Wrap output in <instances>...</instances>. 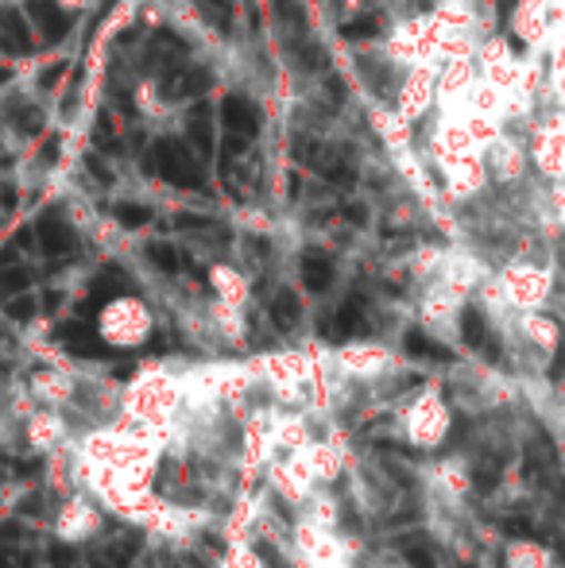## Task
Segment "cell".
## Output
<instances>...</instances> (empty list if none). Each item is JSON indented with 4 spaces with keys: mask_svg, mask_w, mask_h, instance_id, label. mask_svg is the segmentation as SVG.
Masks as SVG:
<instances>
[{
    "mask_svg": "<svg viewBox=\"0 0 565 568\" xmlns=\"http://www.w3.org/2000/svg\"><path fill=\"white\" fill-rule=\"evenodd\" d=\"M148 171L163 174L171 186H182V190H202V182H205L202 159H198L182 140H155L151 159H148Z\"/></svg>",
    "mask_w": 565,
    "mask_h": 568,
    "instance_id": "cell-1",
    "label": "cell"
},
{
    "mask_svg": "<svg viewBox=\"0 0 565 568\" xmlns=\"http://www.w3.org/2000/svg\"><path fill=\"white\" fill-rule=\"evenodd\" d=\"M221 124H225L229 140H225V151H244L252 140L260 135V109L252 105L244 93H229L225 105H221Z\"/></svg>",
    "mask_w": 565,
    "mask_h": 568,
    "instance_id": "cell-2",
    "label": "cell"
},
{
    "mask_svg": "<svg viewBox=\"0 0 565 568\" xmlns=\"http://www.w3.org/2000/svg\"><path fill=\"white\" fill-rule=\"evenodd\" d=\"M93 530H98V510L85 499H70L67 507L59 510V518H54V534H59L62 541H85Z\"/></svg>",
    "mask_w": 565,
    "mask_h": 568,
    "instance_id": "cell-3",
    "label": "cell"
},
{
    "mask_svg": "<svg viewBox=\"0 0 565 568\" xmlns=\"http://www.w3.org/2000/svg\"><path fill=\"white\" fill-rule=\"evenodd\" d=\"M213 85V74L205 67H171L163 78V98L182 101V98H202Z\"/></svg>",
    "mask_w": 565,
    "mask_h": 568,
    "instance_id": "cell-4",
    "label": "cell"
},
{
    "mask_svg": "<svg viewBox=\"0 0 565 568\" xmlns=\"http://www.w3.org/2000/svg\"><path fill=\"white\" fill-rule=\"evenodd\" d=\"M28 16L39 23L47 43H59V39H67V31L74 28V20H70L67 12H59L54 0H28Z\"/></svg>",
    "mask_w": 565,
    "mask_h": 568,
    "instance_id": "cell-5",
    "label": "cell"
},
{
    "mask_svg": "<svg viewBox=\"0 0 565 568\" xmlns=\"http://www.w3.org/2000/svg\"><path fill=\"white\" fill-rule=\"evenodd\" d=\"M0 51L8 54H31V36H28V20L12 8L0 12Z\"/></svg>",
    "mask_w": 565,
    "mask_h": 568,
    "instance_id": "cell-6",
    "label": "cell"
},
{
    "mask_svg": "<svg viewBox=\"0 0 565 568\" xmlns=\"http://www.w3.org/2000/svg\"><path fill=\"white\" fill-rule=\"evenodd\" d=\"M39 236H43V247L51 255L70 252V247H74V229L67 225V217H62L59 210H47L43 217H39Z\"/></svg>",
    "mask_w": 565,
    "mask_h": 568,
    "instance_id": "cell-7",
    "label": "cell"
},
{
    "mask_svg": "<svg viewBox=\"0 0 565 568\" xmlns=\"http://www.w3.org/2000/svg\"><path fill=\"white\" fill-rule=\"evenodd\" d=\"M302 283H306V291H314V294L330 291V283H333L330 255L317 252V247H306V255H302Z\"/></svg>",
    "mask_w": 565,
    "mask_h": 568,
    "instance_id": "cell-8",
    "label": "cell"
},
{
    "mask_svg": "<svg viewBox=\"0 0 565 568\" xmlns=\"http://www.w3.org/2000/svg\"><path fill=\"white\" fill-rule=\"evenodd\" d=\"M333 337H361L369 333V317H364V302L361 298H349L345 306L333 314V325H330Z\"/></svg>",
    "mask_w": 565,
    "mask_h": 568,
    "instance_id": "cell-9",
    "label": "cell"
},
{
    "mask_svg": "<svg viewBox=\"0 0 565 568\" xmlns=\"http://www.w3.org/2000/svg\"><path fill=\"white\" fill-rule=\"evenodd\" d=\"M28 442H31V449H39V453L54 449V445L62 442V418H54V414H36V418H28Z\"/></svg>",
    "mask_w": 565,
    "mask_h": 568,
    "instance_id": "cell-10",
    "label": "cell"
},
{
    "mask_svg": "<svg viewBox=\"0 0 565 568\" xmlns=\"http://www.w3.org/2000/svg\"><path fill=\"white\" fill-rule=\"evenodd\" d=\"M190 140H194L198 148V159H210L213 155V124H210V105L205 101H198V109L190 113Z\"/></svg>",
    "mask_w": 565,
    "mask_h": 568,
    "instance_id": "cell-11",
    "label": "cell"
},
{
    "mask_svg": "<svg viewBox=\"0 0 565 568\" xmlns=\"http://www.w3.org/2000/svg\"><path fill=\"white\" fill-rule=\"evenodd\" d=\"M461 333H465V341L473 344V348H488V356H496L492 337H488V322H484L481 310H465V317H461Z\"/></svg>",
    "mask_w": 565,
    "mask_h": 568,
    "instance_id": "cell-12",
    "label": "cell"
},
{
    "mask_svg": "<svg viewBox=\"0 0 565 568\" xmlns=\"http://www.w3.org/2000/svg\"><path fill=\"white\" fill-rule=\"evenodd\" d=\"M272 317L280 329H291V325H299V317H302V302L294 298L291 291H280L272 298Z\"/></svg>",
    "mask_w": 565,
    "mask_h": 568,
    "instance_id": "cell-13",
    "label": "cell"
},
{
    "mask_svg": "<svg viewBox=\"0 0 565 568\" xmlns=\"http://www.w3.org/2000/svg\"><path fill=\"white\" fill-rule=\"evenodd\" d=\"M380 31H384V16H356V20H349L345 28H341V36L349 39V43H361V39H376Z\"/></svg>",
    "mask_w": 565,
    "mask_h": 568,
    "instance_id": "cell-14",
    "label": "cell"
},
{
    "mask_svg": "<svg viewBox=\"0 0 565 568\" xmlns=\"http://www.w3.org/2000/svg\"><path fill=\"white\" fill-rule=\"evenodd\" d=\"M194 4H198V12L213 23V28L229 31V23H233V8H229V0H194Z\"/></svg>",
    "mask_w": 565,
    "mask_h": 568,
    "instance_id": "cell-15",
    "label": "cell"
},
{
    "mask_svg": "<svg viewBox=\"0 0 565 568\" xmlns=\"http://www.w3.org/2000/svg\"><path fill=\"white\" fill-rule=\"evenodd\" d=\"M407 352L411 356H423V359H450V352H445L442 344H434L426 333H418V329L407 333Z\"/></svg>",
    "mask_w": 565,
    "mask_h": 568,
    "instance_id": "cell-16",
    "label": "cell"
},
{
    "mask_svg": "<svg viewBox=\"0 0 565 568\" xmlns=\"http://www.w3.org/2000/svg\"><path fill=\"white\" fill-rule=\"evenodd\" d=\"M294 62H299L302 70H325L330 54H325L322 43H299V47H294Z\"/></svg>",
    "mask_w": 565,
    "mask_h": 568,
    "instance_id": "cell-17",
    "label": "cell"
},
{
    "mask_svg": "<svg viewBox=\"0 0 565 568\" xmlns=\"http://www.w3.org/2000/svg\"><path fill=\"white\" fill-rule=\"evenodd\" d=\"M113 217L121 221L124 229H140V225H148V221H151V210H148V205L121 202V205H117V210H113Z\"/></svg>",
    "mask_w": 565,
    "mask_h": 568,
    "instance_id": "cell-18",
    "label": "cell"
},
{
    "mask_svg": "<svg viewBox=\"0 0 565 568\" xmlns=\"http://www.w3.org/2000/svg\"><path fill=\"white\" fill-rule=\"evenodd\" d=\"M275 16H280L283 23H291L294 31L306 28V12H302L299 0H275Z\"/></svg>",
    "mask_w": 565,
    "mask_h": 568,
    "instance_id": "cell-19",
    "label": "cell"
},
{
    "mask_svg": "<svg viewBox=\"0 0 565 568\" xmlns=\"http://www.w3.org/2000/svg\"><path fill=\"white\" fill-rule=\"evenodd\" d=\"M291 151H294V159H299L302 166H317V163H322V148H317L314 140H306V135H299V140L291 143Z\"/></svg>",
    "mask_w": 565,
    "mask_h": 568,
    "instance_id": "cell-20",
    "label": "cell"
},
{
    "mask_svg": "<svg viewBox=\"0 0 565 568\" xmlns=\"http://www.w3.org/2000/svg\"><path fill=\"white\" fill-rule=\"evenodd\" d=\"M148 260L155 263L159 271H179V252L171 244H151L148 247Z\"/></svg>",
    "mask_w": 565,
    "mask_h": 568,
    "instance_id": "cell-21",
    "label": "cell"
},
{
    "mask_svg": "<svg viewBox=\"0 0 565 568\" xmlns=\"http://www.w3.org/2000/svg\"><path fill=\"white\" fill-rule=\"evenodd\" d=\"M36 390L47 398V403H59V398H67V383H62V379H51V375H39V379H36Z\"/></svg>",
    "mask_w": 565,
    "mask_h": 568,
    "instance_id": "cell-22",
    "label": "cell"
},
{
    "mask_svg": "<svg viewBox=\"0 0 565 568\" xmlns=\"http://www.w3.org/2000/svg\"><path fill=\"white\" fill-rule=\"evenodd\" d=\"M16 128H20L23 135H39L43 132V113H39V109H20V113H16Z\"/></svg>",
    "mask_w": 565,
    "mask_h": 568,
    "instance_id": "cell-23",
    "label": "cell"
},
{
    "mask_svg": "<svg viewBox=\"0 0 565 568\" xmlns=\"http://www.w3.org/2000/svg\"><path fill=\"white\" fill-rule=\"evenodd\" d=\"M93 140H98L101 148H117V140H113V120H109L105 113L98 116V132H93Z\"/></svg>",
    "mask_w": 565,
    "mask_h": 568,
    "instance_id": "cell-24",
    "label": "cell"
},
{
    "mask_svg": "<svg viewBox=\"0 0 565 568\" xmlns=\"http://www.w3.org/2000/svg\"><path fill=\"white\" fill-rule=\"evenodd\" d=\"M62 74H67V62H54V67H47L43 74H39V85H43V90H54V85L62 82Z\"/></svg>",
    "mask_w": 565,
    "mask_h": 568,
    "instance_id": "cell-25",
    "label": "cell"
},
{
    "mask_svg": "<svg viewBox=\"0 0 565 568\" xmlns=\"http://www.w3.org/2000/svg\"><path fill=\"white\" fill-rule=\"evenodd\" d=\"M85 166H90V174H93V179H98V182H113V171H109V166L101 163L98 155H90V159H85Z\"/></svg>",
    "mask_w": 565,
    "mask_h": 568,
    "instance_id": "cell-26",
    "label": "cell"
},
{
    "mask_svg": "<svg viewBox=\"0 0 565 568\" xmlns=\"http://www.w3.org/2000/svg\"><path fill=\"white\" fill-rule=\"evenodd\" d=\"M43 163L47 166L59 163V135H47V143H43Z\"/></svg>",
    "mask_w": 565,
    "mask_h": 568,
    "instance_id": "cell-27",
    "label": "cell"
},
{
    "mask_svg": "<svg viewBox=\"0 0 565 568\" xmlns=\"http://www.w3.org/2000/svg\"><path fill=\"white\" fill-rule=\"evenodd\" d=\"M345 217H349V225H356V229L369 225V210H364V205H349Z\"/></svg>",
    "mask_w": 565,
    "mask_h": 568,
    "instance_id": "cell-28",
    "label": "cell"
},
{
    "mask_svg": "<svg viewBox=\"0 0 565 568\" xmlns=\"http://www.w3.org/2000/svg\"><path fill=\"white\" fill-rule=\"evenodd\" d=\"M8 82H12V70H8V67H0V85H8Z\"/></svg>",
    "mask_w": 565,
    "mask_h": 568,
    "instance_id": "cell-29",
    "label": "cell"
},
{
    "mask_svg": "<svg viewBox=\"0 0 565 568\" xmlns=\"http://www.w3.org/2000/svg\"><path fill=\"white\" fill-rule=\"evenodd\" d=\"M500 12H504V16L512 12V0H504V4H500Z\"/></svg>",
    "mask_w": 565,
    "mask_h": 568,
    "instance_id": "cell-30",
    "label": "cell"
}]
</instances>
